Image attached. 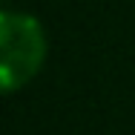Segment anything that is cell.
<instances>
[{
    "label": "cell",
    "mask_w": 135,
    "mask_h": 135,
    "mask_svg": "<svg viewBox=\"0 0 135 135\" xmlns=\"http://www.w3.org/2000/svg\"><path fill=\"white\" fill-rule=\"evenodd\" d=\"M46 60V35L40 23L23 12L0 15V83L15 92L29 83Z\"/></svg>",
    "instance_id": "6da1fadb"
}]
</instances>
